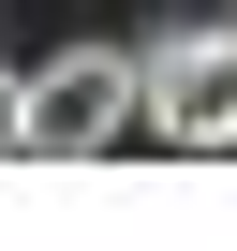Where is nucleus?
Wrapping results in <instances>:
<instances>
[{
    "label": "nucleus",
    "instance_id": "obj_3",
    "mask_svg": "<svg viewBox=\"0 0 237 251\" xmlns=\"http://www.w3.org/2000/svg\"><path fill=\"white\" fill-rule=\"evenodd\" d=\"M0 148H15V74H0Z\"/></svg>",
    "mask_w": 237,
    "mask_h": 251
},
{
    "label": "nucleus",
    "instance_id": "obj_2",
    "mask_svg": "<svg viewBox=\"0 0 237 251\" xmlns=\"http://www.w3.org/2000/svg\"><path fill=\"white\" fill-rule=\"evenodd\" d=\"M134 59H148V133L163 148H237V30L222 15L207 30H163Z\"/></svg>",
    "mask_w": 237,
    "mask_h": 251
},
{
    "label": "nucleus",
    "instance_id": "obj_4",
    "mask_svg": "<svg viewBox=\"0 0 237 251\" xmlns=\"http://www.w3.org/2000/svg\"><path fill=\"white\" fill-rule=\"evenodd\" d=\"M222 30H237V0H222Z\"/></svg>",
    "mask_w": 237,
    "mask_h": 251
},
{
    "label": "nucleus",
    "instance_id": "obj_1",
    "mask_svg": "<svg viewBox=\"0 0 237 251\" xmlns=\"http://www.w3.org/2000/svg\"><path fill=\"white\" fill-rule=\"evenodd\" d=\"M134 118H148V59H134V45H59V59L15 89V148H30V163H104Z\"/></svg>",
    "mask_w": 237,
    "mask_h": 251
}]
</instances>
